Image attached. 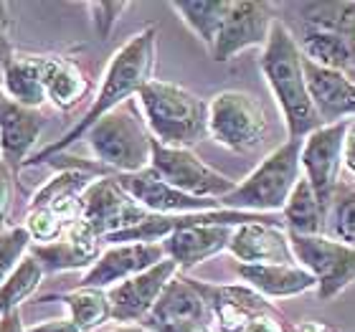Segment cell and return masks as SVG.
<instances>
[{
    "label": "cell",
    "mask_w": 355,
    "mask_h": 332,
    "mask_svg": "<svg viewBox=\"0 0 355 332\" xmlns=\"http://www.w3.org/2000/svg\"><path fill=\"white\" fill-rule=\"evenodd\" d=\"M155 41H157L155 26H145L140 33H135V36L112 56L110 67L104 71L102 84L96 89V94H94V99H92V107L87 110V114H84L59 142H51V145H46L44 150L33 152V155L26 160V165H41V163H46L49 157L61 155V152L67 148H71L76 140H82L89 127L94 125V122H99L104 114H110L112 110H117L119 104H125L127 99L137 96V91L153 79ZM26 165H23V168H26Z\"/></svg>",
    "instance_id": "6da1fadb"
},
{
    "label": "cell",
    "mask_w": 355,
    "mask_h": 332,
    "mask_svg": "<svg viewBox=\"0 0 355 332\" xmlns=\"http://www.w3.org/2000/svg\"><path fill=\"white\" fill-rule=\"evenodd\" d=\"M259 67L279 104L284 125L289 130V140H304L310 132L322 127L304 82L302 51L282 21H274L272 33L261 51Z\"/></svg>",
    "instance_id": "7a4b0ae2"
},
{
    "label": "cell",
    "mask_w": 355,
    "mask_h": 332,
    "mask_svg": "<svg viewBox=\"0 0 355 332\" xmlns=\"http://www.w3.org/2000/svg\"><path fill=\"white\" fill-rule=\"evenodd\" d=\"M69 163V157L53 155L46 163H56L59 173L46 180L28 203L26 229L33 244H49L82 218V195L96 177L112 175L99 163Z\"/></svg>",
    "instance_id": "3957f363"
},
{
    "label": "cell",
    "mask_w": 355,
    "mask_h": 332,
    "mask_svg": "<svg viewBox=\"0 0 355 332\" xmlns=\"http://www.w3.org/2000/svg\"><path fill=\"white\" fill-rule=\"evenodd\" d=\"M137 104L153 140L165 148L191 150L208 132V104L180 84L150 79L137 91Z\"/></svg>",
    "instance_id": "277c9868"
},
{
    "label": "cell",
    "mask_w": 355,
    "mask_h": 332,
    "mask_svg": "<svg viewBox=\"0 0 355 332\" xmlns=\"http://www.w3.org/2000/svg\"><path fill=\"white\" fill-rule=\"evenodd\" d=\"M84 137L94 160L110 170L112 175H127L150 168L153 134L145 125L137 96L104 114L99 122L89 127Z\"/></svg>",
    "instance_id": "5b68a950"
},
{
    "label": "cell",
    "mask_w": 355,
    "mask_h": 332,
    "mask_svg": "<svg viewBox=\"0 0 355 332\" xmlns=\"http://www.w3.org/2000/svg\"><path fill=\"white\" fill-rule=\"evenodd\" d=\"M302 41L300 51L318 67L335 69L350 74L355 69V3L327 0V3H304Z\"/></svg>",
    "instance_id": "8992f818"
},
{
    "label": "cell",
    "mask_w": 355,
    "mask_h": 332,
    "mask_svg": "<svg viewBox=\"0 0 355 332\" xmlns=\"http://www.w3.org/2000/svg\"><path fill=\"white\" fill-rule=\"evenodd\" d=\"M300 148H302V140H287L272 155H266L244 183H239L229 195L218 200L221 208L241 211V213L284 211L297 180L302 175Z\"/></svg>",
    "instance_id": "52a82bcc"
},
{
    "label": "cell",
    "mask_w": 355,
    "mask_h": 332,
    "mask_svg": "<svg viewBox=\"0 0 355 332\" xmlns=\"http://www.w3.org/2000/svg\"><path fill=\"white\" fill-rule=\"evenodd\" d=\"M269 122L257 96L226 89L208 102V134L234 152H252L264 142Z\"/></svg>",
    "instance_id": "ba28073f"
},
{
    "label": "cell",
    "mask_w": 355,
    "mask_h": 332,
    "mask_svg": "<svg viewBox=\"0 0 355 332\" xmlns=\"http://www.w3.org/2000/svg\"><path fill=\"white\" fill-rule=\"evenodd\" d=\"M150 168L163 177L165 183L180 193H188L193 198H211L221 200L236 188V180L229 175H221L218 170L206 165L193 150L183 148H165L157 140H153V160Z\"/></svg>",
    "instance_id": "9c48e42d"
},
{
    "label": "cell",
    "mask_w": 355,
    "mask_h": 332,
    "mask_svg": "<svg viewBox=\"0 0 355 332\" xmlns=\"http://www.w3.org/2000/svg\"><path fill=\"white\" fill-rule=\"evenodd\" d=\"M289 246L297 264L315 277L320 299H333L350 281H355V249L350 246L325 234H318V236L289 234Z\"/></svg>",
    "instance_id": "30bf717a"
},
{
    "label": "cell",
    "mask_w": 355,
    "mask_h": 332,
    "mask_svg": "<svg viewBox=\"0 0 355 332\" xmlns=\"http://www.w3.org/2000/svg\"><path fill=\"white\" fill-rule=\"evenodd\" d=\"M153 213L137 206L114 175L96 177L82 195V221L96 236L107 238L145 223Z\"/></svg>",
    "instance_id": "8fae6325"
},
{
    "label": "cell",
    "mask_w": 355,
    "mask_h": 332,
    "mask_svg": "<svg viewBox=\"0 0 355 332\" xmlns=\"http://www.w3.org/2000/svg\"><path fill=\"white\" fill-rule=\"evenodd\" d=\"M348 122H335V125H322L315 132H310L302 140L300 148V168L302 175L310 180L312 191L320 198L322 208L327 211L333 193L338 188V175L343 165V145H345V132Z\"/></svg>",
    "instance_id": "7c38bea8"
},
{
    "label": "cell",
    "mask_w": 355,
    "mask_h": 332,
    "mask_svg": "<svg viewBox=\"0 0 355 332\" xmlns=\"http://www.w3.org/2000/svg\"><path fill=\"white\" fill-rule=\"evenodd\" d=\"M274 8L269 3L257 0H231V8L221 23V30L216 36V44L211 49L216 61H229L236 53L266 46V38L274 26Z\"/></svg>",
    "instance_id": "4fadbf2b"
},
{
    "label": "cell",
    "mask_w": 355,
    "mask_h": 332,
    "mask_svg": "<svg viewBox=\"0 0 355 332\" xmlns=\"http://www.w3.org/2000/svg\"><path fill=\"white\" fill-rule=\"evenodd\" d=\"M193 284L206 299L211 332H246L254 317L272 312L266 297L246 284H206L198 279H193Z\"/></svg>",
    "instance_id": "5bb4252c"
},
{
    "label": "cell",
    "mask_w": 355,
    "mask_h": 332,
    "mask_svg": "<svg viewBox=\"0 0 355 332\" xmlns=\"http://www.w3.org/2000/svg\"><path fill=\"white\" fill-rule=\"evenodd\" d=\"M178 272L180 269L173 259H163L160 264L110 287L107 297L112 304V320L119 325H135V322L145 320L155 307L157 297L163 295V289Z\"/></svg>",
    "instance_id": "9a60e30c"
},
{
    "label": "cell",
    "mask_w": 355,
    "mask_h": 332,
    "mask_svg": "<svg viewBox=\"0 0 355 332\" xmlns=\"http://www.w3.org/2000/svg\"><path fill=\"white\" fill-rule=\"evenodd\" d=\"M117 183L127 191V195L142 206L153 216H185V213H206L218 211L221 203L211 198H193L188 193H180L165 183L153 168H145L140 173L114 175Z\"/></svg>",
    "instance_id": "2e32d148"
},
{
    "label": "cell",
    "mask_w": 355,
    "mask_h": 332,
    "mask_svg": "<svg viewBox=\"0 0 355 332\" xmlns=\"http://www.w3.org/2000/svg\"><path fill=\"white\" fill-rule=\"evenodd\" d=\"M28 254L36 259L44 274L92 269L102 256V238L79 218L49 244H31Z\"/></svg>",
    "instance_id": "e0dca14e"
},
{
    "label": "cell",
    "mask_w": 355,
    "mask_h": 332,
    "mask_svg": "<svg viewBox=\"0 0 355 332\" xmlns=\"http://www.w3.org/2000/svg\"><path fill=\"white\" fill-rule=\"evenodd\" d=\"M165 256L163 241H137V244H114L102 251L96 264L87 272L82 279V287L87 289H107L130 279L135 274L145 272L150 266L160 264Z\"/></svg>",
    "instance_id": "ac0fdd59"
},
{
    "label": "cell",
    "mask_w": 355,
    "mask_h": 332,
    "mask_svg": "<svg viewBox=\"0 0 355 332\" xmlns=\"http://www.w3.org/2000/svg\"><path fill=\"white\" fill-rule=\"evenodd\" d=\"M302 67L312 107L322 125H335V122H343V117L355 114V84L345 71L318 67L304 56Z\"/></svg>",
    "instance_id": "d6986e66"
},
{
    "label": "cell",
    "mask_w": 355,
    "mask_h": 332,
    "mask_svg": "<svg viewBox=\"0 0 355 332\" xmlns=\"http://www.w3.org/2000/svg\"><path fill=\"white\" fill-rule=\"evenodd\" d=\"M229 251L239 264H297L289 234L277 221H254L236 226L231 234Z\"/></svg>",
    "instance_id": "ffe728a7"
},
{
    "label": "cell",
    "mask_w": 355,
    "mask_h": 332,
    "mask_svg": "<svg viewBox=\"0 0 355 332\" xmlns=\"http://www.w3.org/2000/svg\"><path fill=\"white\" fill-rule=\"evenodd\" d=\"M44 110L21 107L13 99L0 114V160L13 168V173L26 165L31 157V150L36 148L38 137L46 127Z\"/></svg>",
    "instance_id": "44dd1931"
},
{
    "label": "cell",
    "mask_w": 355,
    "mask_h": 332,
    "mask_svg": "<svg viewBox=\"0 0 355 332\" xmlns=\"http://www.w3.org/2000/svg\"><path fill=\"white\" fill-rule=\"evenodd\" d=\"M231 234H234V226H221V223L185 226L163 238L165 256L173 259L178 269L185 272V269H193L200 261L216 256L218 251L229 249Z\"/></svg>",
    "instance_id": "7402d4cb"
},
{
    "label": "cell",
    "mask_w": 355,
    "mask_h": 332,
    "mask_svg": "<svg viewBox=\"0 0 355 332\" xmlns=\"http://www.w3.org/2000/svg\"><path fill=\"white\" fill-rule=\"evenodd\" d=\"M183 322H198V325H211L206 299L200 297L193 279L188 277H173L163 295L157 297L155 307L145 317V327L155 325H183Z\"/></svg>",
    "instance_id": "603a6c76"
},
{
    "label": "cell",
    "mask_w": 355,
    "mask_h": 332,
    "mask_svg": "<svg viewBox=\"0 0 355 332\" xmlns=\"http://www.w3.org/2000/svg\"><path fill=\"white\" fill-rule=\"evenodd\" d=\"M239 277L246 287L259 292L261 297H297L318 287V281L300 264H239Z\"/></svg>",
    "instance_id": "cb8c5ba5"
},
{
    "label": "cell",
    "mask_w": 355,
    "mask_h": 332,
    "mask_svg": "<svg viewBox=\"0 0 355 332\" xmlns=\"http://www.w3.org/2000/svg\"><path fill=\"white\" fill-rule=\"evenodd\" d=\"M41 74H44L46 99L56 110H74L92 89V82L84 76L79 64L67 56H41Z\"/></svg>",
    "instance_id": "d4e9b609"
},
{
    "label": "cell",
    "mask_w": 355,
    "mask_h": 332,
    "mask_svg": "<svg viewBox=\"0 0 355 332\" xmlns=\"http://www.w3.org/2000/svg\"><path fill=\"white\" fill-rule=\"evenodd\" d=\"M0 87L15 104L31 107V110H41V104L46 102L41 56H36V53H15L10 64L6 67V71H3Z\"/></svg>",
    "instance_id": "484cf974"
},
{
    "label": "cell",
    "mask_w": 355,
    "mask_h": 332,
    "mask_svg": "<svg viewBox=\"0 0 355 332\" xmlns=\"http://www.w3.org/2000/svg\"><path fill=\"white\" fill-rule=\"evenodd\" d=\"M284 226L287 234H300V236H318L325 231V216L327 211L322 208L320 198L312 191L310 180L300 175L295 191L289 195L287 206H284Z\"/></svg>",
    "instance_id": "4316f807"
},
{
    "label": "cell",
    "mask_w": 355,
    "mask_h": 332,
    "mask_svg": "<svg viewBox=\"0 0 355 332\" xmlns=\"http://www.w3.org/2000/svg\"><path fill=\"white\" fill-rule=\"evenodd\" d=\"M171 8L208 49H214L231 0H175L171 3Z\"/></svg>",
    "instance_id": "83f0119b"
},
{
    "label": "cell",
    "mask_w": 355,
    "mask_h": 332,
    "mask_svg": "<svg viewBox=\"0 0 355 332\" xmlns=\"http://www.w3.org/2000/svg\"><path fill=\"white\" fill-rule=\"evenodd\" d=\"M49 299H59L69 307V320L82 332H92L112 320V304L104 289L79 287L67 295H51Z\"/></svg>",
    "instance_id": "f1b7e54d"
},
{
    "label": "cell",
    "mask_w": 355,
    "mask_h": 332,
    "mask_svg": "<svg viewBox=\"0 0 355 332\" xmlns=\"http://www.w3.org/2000/svg\"><path fill=\"white\" fill-rule=\"evenodd\" d=\"M44 269L38 266V261L31 254L21 259V264L15 266L10 277H8L3 284H0V317L6 315V312H13L21 307L23 299H28L36 287L44 281Z\"/></svg>",
    "instance_id": "f546056e"
},
{
    "label": "cell",
    "mask_w": 355,
    "mask_h": 332,
    "mask_svg": "<svg viewBox=\"0 0 355 332\" xmlns=\"http://www.w3.org/2000/svg\"><path fill=\"white\" fill-rule=\"evenodd\" d=\"M325 229L330 231V238L355 249V188H335L327 206Z\"/></svg>",
    "instance_id": "4dcf8cb0"
},
{
    "label": "cell",
    "mask_w": 355,
    "mask_h": 332,
    "mask_svg": "<svg viewBox=\"0 0 355 332\" xmlns=\"http://www.w3.org/2000/svg\"><path fill=\"white\" fill-rule=\"evenodd\" d=\"M33 238H31L26 226H13L0 234V284L10 277L15 266L21 264V259L28 254Z\"/></svg>",
    "instance_id": "1f68e13d"
},
{
    "label": "cell",
    "mask_w": 355,
    "mask_h": 332,
    "mask_svg": "<svg viewBox=\"0 0 355 332\" xmlns=\"http://www.w3.org/2000/svg\"><path fill=\"white\" fill-rule=\"evenodd\" d=\"M89 13H92V23H94L96 36L107 41L112 33V28L117 26V21L122 18L130 3H87Z\"/></svg>",
    "instance_id": "d6a6232c"
},
{
    "label": "cell",
    "mask_w": 355,
    "mask_h": 332,
    "mask_svg": "<svg viewBox=\"0 0 355 332\" xmlns=\"http://www.w3.org/2000/svg\"><path fill=\"white\" fill-rule=\"evenodd\" d=\"M13 183H15L13 168L0 160V234L6 231L10 206H13Z\"/></svg>",
    "instance_id": "836d02e7"
},
{
    "label": "cell",
    "mask_w": 355,
    "mask_h": 332,
    "mask_svg": "<svg viewBox=\"0 0 355 332\" xmlns=\"http://www.w3.org/2000/svg\"><path fill=\"white\" fill-rule=\"evenodd\" d=\"M6 10H8V6L6 3H0V82H3V71H6V67L15 56L13 41H10V18L3 15Z\"/></svg>",
    "instance_id": "e575fe53"
},
{
    "label": "cell",
    "mask_w": 355,
    "mask_h": 332,
    "mask_svg": "<svg viewBox=\"0 0 355 332\" xmlns=\"http://www.w3.org/2000/svg\"><path fill=\"white\" fill-rule=\"evenodd\" d=\"M246 332H287V327L282 325L279 317H274V312L269 315H259V317H254L246 327Z\"/></svg>",
    "instance_id": "d590c367"
},
{
    "label": "cell",
    "mask_w": 355,
    "mask_h": 332,
    "mask_svg": "<svg viewBox=\"0 0 355 332\" xmlns=\"http://www.w3.org/2000/svg\"><path fill=\"white\" fill-rule=\"evenodd\" d=\"M26 332H82V330L71 320H49V322H41V325L26 327Z\"/></svg>",
    "instance_id": "8d00e7d4"
},
{
    "label": "cell",
    "mask_w": 355,
    "mask_h": 332,
    "mask_svg": "<svg viewBox=\"0 0 355 332\" xmlns=\"http://www.w3.org/2000/svg\"><path fill=\"white\" fill-rule=\"evenodd\" d=\"M343 163L345 168L350 170L355 175V125L348 127V132H345V145H343Z\"/></svg>",
    "instance_id": "74e56055"
},
{
    "label": "cell",
    "mask_w": 355,
    "mask_h": 332,
    "mask_svg": "<svg viewBox=\"0 0 355 332\" xmlns=\"http://www.w3.org/2000/svg\"><path fill=\"white\" fill-rule=\"evenodd\" d=\"M153 332H211L208 325H198V322H183V325H155L148 327Z\"/></svg>",
    "instance_id": "f35d334b"
},
{
    "label": "cell",
    "mask_w": 355,
    "mask_h": 332,
    "mask_svg": "<svg viewBox=\"0 0 355 332\" xmlns=\"http://www.w3.org/2000/svg\"><path fill=\"white\" fill-rule=\"evenodd\" d=\"M0 332H26L21 322V312L13 310V312H6L3 317H0Z\"/></svg>",
    "instance_id": "ab89813d"
},
{
    "label": "cell",
    "mask_w": 355,
    "mask_h": 332,
    "mask_svg": "<svg viewBox=\"0 0 355 332\" xmlns=\"http://www.w3.org/2000/svg\"><path fill=\"white\" fill-rule=\"evenodd\" d=\"M292 332H335V327L325 325L320 320H302V322H297Z\"/></svg>",
    "instance_id": "60d3db41"
},
{
    "label": "cell",
    "mask_w": 355,
    "mask_h": 332,
    "mask_svg": "<svg viewBox=\"0 0 355 332\" xmlns=\"http://www.w3.org/2000/svg\"><path fill=\"white\" fill-rule=\"evenodd\" d=\"M114 332H153V330H148L145 325H119Z\"/></svg>",
    "instance_id": "b9f144b4"
},
{
    "label": "cell",
    "mask_w": 355,
    "mask_h": 332,
    "mask_svg": "<svg viewBox=\"0 0 355 332\" xmlns=\"http://www.w3.org/2000/svg\"><path fill=\"white\" fill-rule=\"evenodd\" d=\"M8 102H10V96L3 91V87H0V114H3V110L8 107Z\"/></svg>",
    "instance_id": "7bdbcfd3"
},
{
    "label": "cell",
    "mask_w": 355,
    "mask_h": 332,
    "mask_svg": "<svg viewBox=\"0 0 355 332\" xmlns=\"http://www.w3.org/2000/svg\"><path fill=\"white\" fill-rule=\"evenodd\" d=\"M348 76H350V79H353V84H355V69H353V71H350Z\"/></svg>",
    "instance_id": "ee69618b"
}]
</instances>
